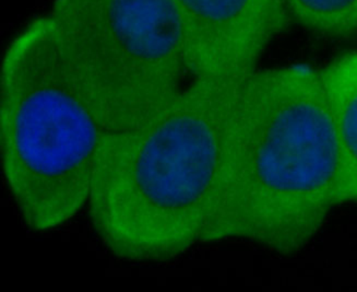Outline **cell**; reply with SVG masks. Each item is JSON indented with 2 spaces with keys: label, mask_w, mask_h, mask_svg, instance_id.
<instances>
[{
  "label": "cell",
  "mask_w": 357,
  "mask_h": 292,
  "mask_svg": "<svg viewBox=\"0 0 357 292\" xmlns=\"http://www.w3.org/2000/svg\"><path fill=\"white\" fill-rule=\"evenodd\" d=\"M184 31L192 79L250 76L273 38L292 22L287 0H172Z\"/></svg>",
  "instance_id": "obj_5"
},
{
  "label": "cell",
  "mask_w": 357,
  "mask_h": 292,
  "mask_svg": "<svg viewBox=\"0 0 357 292\" xmlns=\"http://www.w3.org/2000/svg\"><path fill=\"white\" fill-rule=\"evenodd\" d=\"M109 131L50 15L11 41L0 73V150L6 184L29 227H61L86 208Z\"/></svg>",
  "instance_id": "obj_3"
},
{
  "label": "cell",
  "mask_w": 357,
  "mask_h": 292,
  "mask_svg": "<svg viewBox=\"0 0 357 292\" xmlns=\"http://www.w3.org/2000/svg\"><path fill=\"white\" fill-rule=\"evenodd\" d=\"M318 73L339 145L335 204L357 203V53L333 58Z\"/></svg>",
  "instance_id": "obj_6"
},
{
  "label": "cell",
  "mask_w": 357,
  "mask_h": 292,
  "mask_svg": "<svg viewBox=\"0 0 357 292\" xmlns=\"http://www.w3.org/2000/svg\"><path fill=\"white\" fill-rule=\"evenodd\" d=\"M246 78L192 79L146 126L105 137L86 210L114 256L166 263L202 243L224 139Z\"/></svg>",
  "instance_id": "obj_2"
},
{
  "label": "cell",
  "mask_w": 357,
  "mask_h": 292,
  "mask_svg": "<svg viewBox=\"0 0 357 292\" xmlns=\"http://www.w3.org/2000/svg\"><path fill=\"white\" fill-rule=\"evenodd\" d=\"M339 145L318 71L247 77L229 121L202 243L241 240L282 256L310 244L335 204Z\"/></svg>",
  "instance_id": "obj_1"
},
{
  "label": "cell",
  "mask_w": 357,
  "mask_h": 292,
  "mask_svg": "<svg viewBox=\"0 0 357 292\" xmlns=\"http://www.w3.org/2000/svg\"><path fill=\"white\" fill-rule=\"evenodd\" d=\"M292 22L332 38H357V0H287Z\"/></svg>",
  "instance_id": "obj_7"
},
{
  "label": "cell",
  "mask_w": 357,
  "mask_h": 292,
  "mask_svg": "<svg viewBox=\"0 0 357 292\" xmlns=\"http://www.w3.org/2000/svg\"><path fill=\"white\" fill-rule=\"evenodd\" d=\"M48 15L109 133L146 126L185 88L172 0H54Z\"/></svg>",
  "instance_id": "obj_4"
}]
</instances>
